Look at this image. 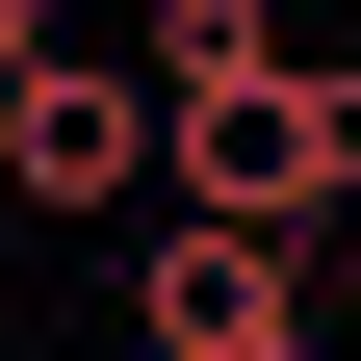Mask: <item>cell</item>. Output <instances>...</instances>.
Listing matches in <instances>:
<instances>
[{"mask_svg": "<svg viewBox=\"0 0 361 361\" xmlns=\"http://www.w3.org/2000/svg\"><path fill=\"white\" fill-rule=\"evenodd\" d=\"M258 52H284L258 0H155V104H207V78H258Z\"/></svg>", "mask_w": 361, "mask_h": 361, "instance_id": "4", "label": "cell"}, {"mask_svg": "<svg viewBox=\"0 0 361 361\" xmlns=\"http://www.w3.org/2000/svg\"><path fill=\"white\" fill-rule=\"evenodd\" d=\"M155 155H180V104H155V52H0V207H155Z\"/></svg>", "mask_w": 361, "mask_h": 361, "instance_id": "2", "label": "cell"}, {"mask_svg": "<svg viewBox=\"0 0 361 361\" xmlns=\"http://www.w3.org/2000/svg\"><path fill=\"white\" fill-rule=\"evenodd\" d=\"M129 361H336V336H310V233L155 207V233H129Z\"/></svg>", "mask_w": 361, "mask_h": 361, "instance_id": "3", "label": "cell"}, {"mask_svg": "<svg viewBox=\"0 0 361 361\" xmlns=\"http://www.w3.org/2000/svg\"><path fill=\"white\" fill-rule=\"evenodd\" d=\"M155 207H258V233L336 258V233H361V52H258V78H207L180 155H155Z\"/></svg>", "mask_w": 361, "mask_h": 361, "instance_id": "1", "label": "cell"}, {"mask_svg": "<svg viewBox=\"0 0 361 361\" xmlns=\"http://www.w3.org/2000/svg\"><path fill=\"white\" fill-rule=\"evenodd\" d=\"M0 52H52V0H0Z\"/></svg>", "mask_w": 361, "mask_h": 361, "instance_id": "5", "label": "cell"}]
</instances>
